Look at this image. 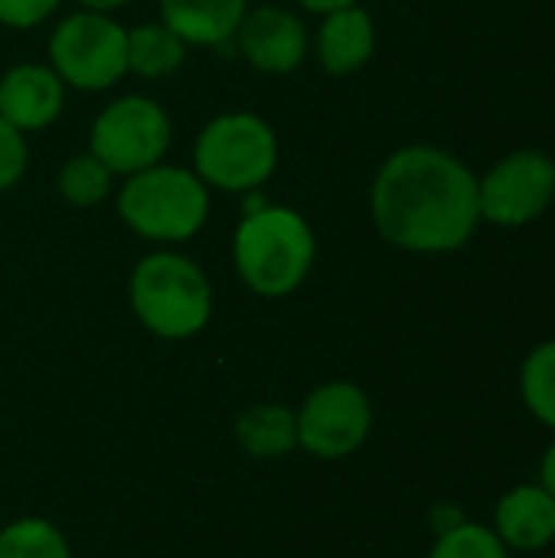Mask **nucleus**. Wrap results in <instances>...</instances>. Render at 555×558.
<instances>
[{"mask_svg":"<svg viewBox=\"0 0 555 558\" xmlns=\"http://www.w3.org/2000/svg\"><path fill=\"white\" fill-rule=\"evenodd\" d=\"M62 0H0V23L10 29H29L46 23Z\"/></svg>","mask_w":555,"mask_h":558,"instance_id":"4be33fe9","label":"nucleus"},{"mask_svg":"<svg viewBox=\"0 0 555 558\" xmlns=\"http://www.w3.org/2000/svg\"><path fill=\"white\" fill-rule=\"evenodd\" d=\"M317 258L311 222L291 206H262L245 213L232 235V262L239 278L258 298H285L304 284Z\"/></svg>","mask_w":555,"mask_h":558,"instance_id":"f03ea898","label":"nucleus"},{"mask_svg":"<svg viewBox=\"0 0 555 558\" xmlns=\"http://www.w3.org/2000/svg\"><path fill=\"white\" fill-rule=\"evenodd\" d=\"M304 10H311V13H334V10H343V7H353V3H360V0H298Z\"/></svg>","mask_w":555,"mask_h":558,"instance_id":"393cba45","label":"nucleus"},{"mask_svg":"<svg viewBox=\"0 0 555 558\" xmlns=\"http://www.w3.org/2000/svg\"><path fill=\"white\" fill-rule=\"evenodd\" d=\"M236 438L252 458H285L298 445L294 412L285 405H255L239 415Z\"/></svg>","mask_w":555,"mask_h":558,"instance_id":"dca6fc26","label":"nucleus"},{"mask_svg":"<svg viewBox=\"0 0 555 558\" xmlns=\"http://www.w3.org/2000/svg\"><path fill=\"white\" fill-rule=\"evenodd\" d=\"M520 399L540 425L555 432V340L527 353L520 366Z\"/></svg>","mask_w":555,"mask_h":558,"instance_id":"a211bd4d","label":"nucleus"},{"mask_svg":"<svg viewBox=\"0 0 555 558\" xmlns=\"http://www.w3.org/2000/svg\"><path fill=\"white\" fill-rule=\"evenodd\" d=\"M540 484L555 497V438L550 441V448H546V454L540 461Z\"/></svg>","mask_w":555,"mask_h":558,"instance_id":"5701e85b","label":"nucleus"},{"mask_svg":"<svg viewBox=\"0 0 555 558\" xmlns=\"http://www.w3.org/2000/svg\"><path fill=\"white\" fill-rule=\"evenodd\" d=\"M173 141L170 114L147 95H121L108 101L88 134V150L114 173L131 177L164 163Z\"/></svg>","mask_w":555,"mask_h":558,"instance_id":"0eeeda50","label":"nucleus"},{"mask_svg":"<svg viewBox=\"0 0 555 558\" xmlns=\"http://www.w3.org/2000/svg\"><path fill=\"white\" fill-rule=\"evenodd\" d=\"M278 167V137L252 111L213 118L193 144V173L219 193H252Z\"/></svg>","mask_w":555,"mask_h":558,"instance_id":"39448f33","label":"nucleus"},{"mask_svg":"<svg viewBox=\"0 0 555 558\" xmlns=\"http://www.w3.org/2000/svg\"><path fill=\"white\" fill-rule=\"evenodd\" d=\"M0 558H69V546L46 520H16L0 533Z\"/></svg>","mask_w":555,"mask_h":558,"instance_id":"6ab92c4d","label":"nucleus"},{"mask_svg":"<svg viewBox=\"0 0 555 558\" xmlns=\"http://www.w3.org/2000/svg\"><path fill=\"white\" fill-rule=\"evenodd\" d=\"M298 422V445L324 461H337L363 448L373 428V405L370 396L353 383H327L317 386L301 412Z\"/></svg>","mask_w":555,"mask_h":558,"instance_id":"1a4fd4ad","label":"nucleus"},{"mask_svg":"<svg viewBox=\"0 0 555 558\" xmlns=\"http://www.w3.org/2000/svg\"><path fill=\"white\" fill-rule=\"evenodd\" d=\"M464 517L458 513V507H438L435 513H432V523H435V530L438 533H445V530H451V526H458Z\"/></svg>","mask_w":555,"mask_h":558,"instance_id":"b1692460","label":"nucleus"},{"mask_svg":"<svg viewBox=\"0 0 555 558\" xmlns=\"http://www.w3.org/2000/svg\"><path fill=\"white\" fill-rule=\"evenodd\" d=\"M82 10H98V13H111V10H121L128 0H79Z\"/></svg>","mask_w":555,"mask_h":558,"instance_id":"a878e982","label":"nucleus"},{"mask_svg":"<svg viewBox=\"0 0 555 558\" xmlns=\"http://www.w3.org/2000/svg\"><path fill=\"white\" fill-rule=\"evenodd\" d=\"M186 62V43L164 23L128 29V72L144 82H160Z\"/></svg>","mask_w":555,"mask_h":558,"instance_id":"2eb2a0df","label":"nucleus"},{"mask_svg":"<svg viewBox=\"0 0 555 558\" xmlns=\"http://www.w3.org/2000/svg\"><path fill=\"white\" fill-rule=\"evenodd\" d=\"M118 216L147 242H186L209 219V186L186 167L154 163L124 177L118 190Z\"/></svg>","mask_w":555,"mask_h":558,"instance_id":"7ed1b4c3","label":"nucleus"},{"mask_svg":"<svg viewBox=\"0 0 555 558\" xmlns=\"http://www.w3.org/2000/svg\"><path fill=\"white\" fill-rule=\"evenodd\" d=\"M429 558H514V553L500 543V536L491 526L461 520L458 526L438 533Z\"/></svg>","mask_w":555,"mask_h":558,"instance_id":"aec40b11","label":"nucleus"},{"mask_svg":"<svg viewBox=\"0 0 555 558\" xmlns=\"http://www.w3.org/2000/svg\"><path fill=\"white\" fill-rule=\"evenodd\" d=\"M49 65L79 92H105L128 75V29L111 13H69L49 36Z\"/></svg>","mask_w":555,"mask_h":558,"instance_id":"423d86ee","label":"nucleus"},{"mask_svg":"<svg viewBox=\"0 0 555 558\" xmlns=\"http://www.w3.org/2000/svg\"><path fill=\"white\" fill-rule=\"evenodd\" d=\"M555 199V160L543 150H514L478 177L481 219L520 229L540 219Z\"/></svg>","mask_w":555,"mask_h":558,"instance_id":"6e6552de","label":"nucleus"},{"mask_svg":"<svg viewBox=\"0 0 555 558\" xmlns=\"http://www.w3.org/2000/svg\"><path fill=\"white\" fill-rule=\"evenodd\" d=\"M65 105V82L52 65L20 62L0 75V118L16 131L33 134L49 128Z\"/></svg>","mask_w":555,"mask_h":558,"instance_id":"9b49d317","label":"nucleus"},{"mask_svg":"<svg viewBox=\"0 0 555 558\" xmlns=\"http://www.w3.org/2000/svg\"><path fill=\"white\" fill-rule=\"evenodd\" d=\"M314 46H317V62L324 72L337 78L353 75L376 52V23L360 3L324 13Z\"/></svg>","mask_w":555,"mask_h":558,"instance_id":"ddd939ff","label":"nucleus"},{"mask_svg":"<svg viewBox=\"0 0 555 558\" xmlns=\"http://www.w3.org/2000/svg\"><path fill=\"white\" fill-rule=\"evenodd\" d=\"M249 0H160V23L186 46H219L236 36Z\"/></svg>","mask_w":555,"mask_h":558,"instance_id":"4468645a","label":"nucleus"},{"mask_svg":"<svg viewBox=\"0 0 555 558\" xmlns=\"http://www.w3.org/2000/svg\"><path fill=\"white\" fill-rule=\"evenodd\" d=\"M242 59L268 75H288L294 72L311 49L307 26L298 13L285 7H255L245 13V20L236 29Z\"/></svg>","mask_w":555,"mask_h":558,"instance_id":"9d476101","label":"nucleus"},{"mask_svg":"<svg viewBox=\"0 0 555 558\" xmlns=\"http://www.w3.org/2000/svg\"><path fill=\"white\" fill-rule=\"evenodd\" d=\"M134 317L164 340L196 337L213 314V288L196 262L180 252H150L131 275Z\"/></svg>","mask_w":555,"mask_h":558,"instance_id":"20e7f679","label":"nucleus"},{"mask_svg":"<svg viewBox=\"0 0 555 558\" xmlns=\"http://www.w3.org/2000/svg\"><path fill=\"white\" fill-rule=\"evenodd\" d=\"M510 553H543L555 543V497L536 484H517L497 500L494 526Z\"/></svg>","mask_w":555,"mask_h":558,"instance_id":"f8f14e48","label":"nucleus"},{"mask_svg":"<svg viewBox=\"0 0 555 558\" xmlns=\"http://www.w3.org/2000/svg\"><path fill=\"white\" fill-rule=\"evenodd\" d=\"M370 216L396 248L419 255L458 252L481 222L478 177L442 147H399L370 186Z\"/></svg>","mask_w":555,"mask_h":558,"instance_id":"f257e3e1","label":"nucleus"},{"mask_svg":"<svg viewBox=\"0 0 555 558\" xmlns=\"http://www.w3.org/2000/svg\"><path fill=\"white\" fill-rule=\"evenodd\" d=\"M29 167V147H26V134L16 131L10 121L0 118V193L13 190L23 173Z\"/></svg>","mask_w":555,"mask_h":558,"instance_id":"412c9836","label":"nucleus"},{"mask_svg":"<svg viewBox=\"0 0 555 558\" xmlns=\"http://www.w3.org/2000/svg\"><path fill=\"white\" fill-rule=\"evenodd\" d=\"M111 183H114V173L92 150L88 154H72L59 167V177H56L59 196L75 209H92V206L105 203L108 193H111Z\"/></svg>","mask_w":555,"mask_h":558,"instance_id":"f3484780","label":"nucleus"}]
</instances>
